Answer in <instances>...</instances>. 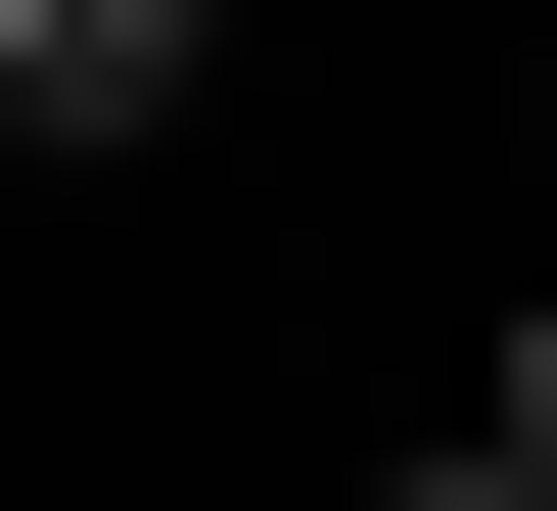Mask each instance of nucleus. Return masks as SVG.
<instances>
[{
    "mask_svg": "<svg viewBox=\"0 0 557 511\" xmlns=\"http://www.w3.org/2000/svg\"><path fill=\"white\" fill-rule=\"evenodd\" d=\"M511 465H557V326H511Z\"/></svg>",
    "mask_w": 557,
    "mask_h": 511,
    "instance_id": "2",
    "label": "nucleus"
},
{
    "mask_svg": "<svg viewBox=\"0 0 557 511\" xmlns=\"http://www.w3.org/2000/svg\"><path fill=\"white\" fill-rule=\"evenodd\" d=\"M0 94H47V0H0Z\"/></svg>",
    "mask_w": 557,
    "mask_h": 511,
    "instance_id": "3",
    "label": "nucleus"
},
{
    "mask_svg": "<svg viewBox=\"0 0 557 511\" xmlns=\"http://www.w3.org/2000/svg\"><path fill=\"white\" fill-rule=\"evenodd\" d=\"M372 511H557V465H511V418H465V465H372Z\"/></svg>",
    "mask_w": 557,
    "mask_h": 511,
    "instance_id": "1",
    "label": "nucleus"
}]
</instances>
